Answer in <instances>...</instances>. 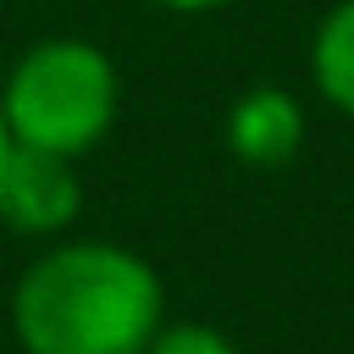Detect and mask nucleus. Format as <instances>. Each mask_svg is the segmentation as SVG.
Returning <instances> with one entry per match:
<instances>
[{
  "label": "nucleus",
  "mask_w": 354,
  "mask_h": 354,
  "mask_svg": "<svg viewBox=\"0 0 354 354\" xmlns=\"http://www.w3.org/2000/svg\"><path fill=\"white\" fill-rule=\"evenodd\" d=\"M11 321L28 354H144L160 326V282L127 249L66 243L17 282Z\"/></svg>",
  "instance_id": "nucleus-1"
},
{
  "label": "nucleus",
  "mask_w": 354,
  "mask_h": 354,
  "mask_svg": "<svg viewBox=\"0 0 354 354\" xmlns=\"http://www.w3.org/2000/svg\"><path fill=\"white\" fill-rule=\"evenodd\" d=\"M0 111H6L11 138L55 149V155H77L111 127V111H116L111 61L77 39L39 44L17 61L0 94Z\"/></svg>",
  "instance_id": "nucleus-2"
},
{
  "label": "nucleus",
  "mask_w": 354,
  "mask_h": 354,
  "mask_svg": "<svg viewBox=\"0 0 354 354\" xmlns=\"http://www.w3.org/2000/svg\"><path fill=\"white\" fill-rule=\"evenodd\" d=\"M77 210V177L66 155L11 138L0 155V221L17 232H55Z\"/></svg>",
  "instance_id": "nucleus-3"
},
{
  "label": "nucleus",
  "mask_w": 354,
  "mask_h": 354,
  "mask_svg": "<svg viewBox=\"0 0 354 354\" xmlns=\"http://www.w3.org/2000/svg\"><path fill=\"white\" fill-rule=\"evenodd\" d=\"M299 133H304L299 105H293L288 94H277V88L243 94V100L232 105V116H227V144H232V155L249 160V166H277V160H288V155L299 149Z\"/></svg>",
  "instance_id": "nucleus-4"
},
{
  "label": "nucleus",
  "mask_w": 354,
  "mask_h": 354,
  "mask_svg": "<svg viewBox=\"0 0 354 354\" xmlns=\"http://www.w3.org/2000/svg\"><path fill=\"white\" fill-rule=\"evenodd\" d=\"M315 83L332 105L354 111V0L337 6L315 33Z\"/></svg>",
  "instance_id": "nucleus-5"
},
{
  "label": "nucleus",
  "mask_w": 354,
  "mask_h": 354,
  "mask_svg": "<svg viewBox=\"0 0 354 354\" xmlns=\"http://www.w3.org/2000/svg\"><path fill=\"white\" fill-rule=\"evenodd\" d=\"M144 354H238V348L210 326H166V332L149 337Z\"/></svg>",
  "instance_id": "nucleus-6"
},
{
  "label": "nucleus",
  "mask_w": 354,
  "mask_h": 354,
  "mask_svg": "<svg viewBox=\"0 0 354 354\" xmlns=\"http://www.w3.org/2000/svg\"><path fill=\"white\" fill-rule=\"evenodd\" d=\"M6 144H11V127H6V111H0V155H6Z\"/></svg>",
  "instance_id": "nucleus-7"
},
{
  "label": "nucleus",
  "mask_w": 354,
  "mask_h": 354,
  "mask_svg": "<svg viewBox=\"0 0 354 354\" xmlns=\"http://www.w3.org/2000/svg\"><path fill=\"white\" fill-rule=\"evenodd\" d=\"M166 6H221V0H166Z\"/></svg>",
  "instance_id": "nucleus-8"
}]
</instances>
